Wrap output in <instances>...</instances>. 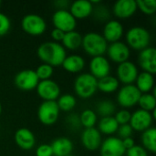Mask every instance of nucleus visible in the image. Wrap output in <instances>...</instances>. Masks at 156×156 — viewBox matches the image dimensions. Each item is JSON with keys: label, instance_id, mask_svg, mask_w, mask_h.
<instances>
[{"label": "nucleus", "instance_id": "obj_1", "mask_svg": "<svg viewBox=\"0 0 156 156\" xmlns=\"http://www.w3.org/2000/svg\"><path fill=\"white\" fill-rule=\"evenodd\" d=\"M37 57L43 63L51 67L61 66L63 60L67 57L65 48L55 41H46L41 43L37 50Z\"/></svg>", "mask_w": 156, "mask_h": 156}, {"label": "nucleus", "instance_id": "obj_2", "mask_svg": "<svg viewBox=\"0 0 156 156\" xmlns=\"http://www.w3.org/2000/svg\"><path fill=\"white\" fill-rule=\"evenodd\" d=\"M81 47L88 55L93 58L106 54L108 43L101 34L97 32H89L82 36Z\"/></svg>", "mask_w": 156, "mask_h": 156}, {"label": "nucleus", "instance_id": "obj_3", "mask_svg": "<svg viewBox=\"0 0 156 156\" xmlns=\"http://www.w3.org/2000/svg\"><path fill=\"white\" fill-rule=\"evenodd\" d=\"M126 42L129 48L141 51L149 47L151 42V35L149 31L143 27H131L126 35Z\"/></svg>", "mask_w": 156, "mask_h": 156}, {"label": "nucleus", "instance_id": "obj_4", "mask_svg": "<svg viewBox=\"0 0 156 156\" xmlns=\"http://www.w3.org/2000/svg\"><path fill=\"white\" fill-rule=\"evenodd\" d=\"M74 90L80 98H91L98 90V80L90 73H81L75 79Z\"/></svg>", "mask_w": 156, "mask_h": 156}, {"label": "nucleus", "instance_id": "obj_5", "mask_svg": "<svg viewBox=\"0 0 156 156\" xmlns=\"http://www.w3.org/2000/svg\"><path fill=\"white\" fill-rule=\"evenodd\" d=\"M23 31L31 36H40L47 29L45 19L37 14H27L21 20Z\"/></svg>", "mask_w": 156, "mask_h": 156}, {"label": "nucleus", "instance_id": "obj_6", "mask_svg": "<svg viewBox=\"0 0 156 156\" xmlns=\"http://www.w3.org/2000/svg\"><path fill=\"white\" fill-rule=\"evenodd\" d=\"M155 119V110L152 112L144 110H136L131 115L129 124L133 131L144 132L145 130L152 127L153 122Z\"/></svg>", "mask_w": 156, "mask_h": 156}, {"label": "nucleus", "instance_id": "obj_7", "mask_svg": "<svg viewBox=\"0 0 156 156\" xmlns=\"http://www.w3.org/2000/svg\"><path fill=\"white\" fill-rule=\"evenodd\" d=\"M54 28H58L64 33L74 31L77 27V20L68 9H58L52 16Z\"/></svg>", "mask_w": 156, "mask_h": 156}, {"label": "nucleus", "instance_id": "obj_8", "mask_svg": "<svg viewBox=\"0 0 156 156\" xmlns=\"http://www.w3.org/2000/svg\"><path fill=\"white\" fill-rule=\"evenodd\" d=\"M59 112L56 101H43L37 109V118L42 124L50 126L58 121Z\"/></svg>", "mask_w": 156, "mask_h": 156}, {"label": "nucleus", "instance_id": "obj_9", "mask_svg": "<svg viewBox=\"0 0 156 156\" xmlns=\"http://www.w3.org/2000/svg\"><path fill=\"white\" fill-rule=\"evenodd\" d=\"M142 93L134 84L124 85L117 94V102L123 108H132L138 104Z\"/></svg>", "mask_w": 156, "mask_h": 156}, {"label": "nucleus", "instance_id": "obj_10", "mask_svg": "<svg viewBox=\"0 0 156 156\" xmlns=\"http://www.w3.org/2000/svg\"><path fill=\"white\" fill-rule=\"evenodd\" d=\"M15 85L21 90L30 91L36 90L39 80L33 69H23L16 73L14 79Z\"/></svg>", "mask_w": 156, "mask_h": 156}, {"label": "nucleus", "instance_id": "obj_11", "mask_svg": "<svg viewBox=\"0 0 156 156\" xmlns=\"http://www.w3.org/2000/svg\"><path fill=\"white\" fill-rule=\"evenodd\" d=\"M36 90L37 95L44 101H56L60 96V87L52 80L39 81Z\"/></svg>", "mask_w": 156, "mask_h": 156}, {"label": "nucleus", "instance_id": "obj_12", "mask_svg": "<svg viewBox=\"0 0 156 156\" xmlns=\"http://www.w3.org/2000/svg\"><path fill=\"white\" fill-rule=\"evenodd\" d=\"M116 74H117L116 78L120 82L125 85H130L135 82L139 71L136 65L133 62L127 60L118 65Z\"/></svg>", "mask_w": 156, "mask_h": 156}, {"label": "nucleus", "instance_id": "obj_13", "mask_svg": "<svg viewBox=\"0 0 156 156\" xmlns=\"http://www.w3.org/2000/svg\"><path fill=\"white\" fill-rule=\"evenodd\" d=\"M99 149L101 156H123L126 153L122 140L114 136H110L101 142Z\"/></svg>", "mask_w": 156, "mask_h": 156}, {"label": "nucleus", "instance_id": "obj_14", "mask_svg": "<svg viewBox=\"0 0 156 156\" xmlns=\"http://www.w3.org/2000/svg\"><path fill=\"white\" fill-rule=\"evenodd\" d=\"M106 53L111 60L118 64L129 60L131 55L130 48L122 41H117L108 45Z\"/></svg>", "mask_w": 156, "mask_h": 156}, {"label": "nucleus", "instance_id": "obj_15", "mask_svg": "<svg viewBox=\"0 0 156 156\" xmlns=\"http://www.w3.org/2000/svg\"><path fill=\"white\" fill-rule=\"evenodd\" d=\"M138 62L144 72L152 75L156 73V49L154 47H148L140 51Z\"/></svg>", "mask_w": 156, "mask_h": 156}, {"label": "nucleus", "instance_id": "obj_16", "mask_svg": "<svg viewBox=\"0 0 156 156\" xmlns=\"http://www.w3.org/2000/svg\"><path fill=\"white\" fill-rule=\"evenodd\" d=\"M90 74L97 80L102 79L111 72V64L107 58L104 56L93 57L90 62Z\"/></svg>", "mask_w": 156, "mask_h": 156}, {"label": "nucleus", "instance_id": "obj_17", "mask_svg": "<svg viewBox=\"0 0 156 156\" xmlns=\"http://www.w3.org/2000/svg\"><path fill=\"white\" fill-rule=\"evenodd\" d=\"M123 26L120 21L109 20L108 22H106L101 35L107 41V43H114L120 41V39L123 36Z\"/></svg>", "mask_w": 156, "mask_h": 156}, {"label": "nucleus", "instance_id": "obj_18", "mask_svg": "<svg viewBox=\"0 0 156 156\" xmlns=\"http://www.w3.org/2000/svg\"><path fill=\"white\" fill-rule=\"evenodd\" d=\"M136 11L137 5L134 0H118L112 7L114 16L121 19H126L133 16Z\"/></svg>", "mask_w": 156, "mask_h": 156}, {"label": "nucleus", "instance_id": "obj_19", "mask_svg": "<svg viewBox=\"0 0 156 156\" xmlns=\"http://www.w3.org/2000/svg\"><path fill=\"white\" fill-rule=\"evenodd\" d=\"M101 142V134L95 127L84 129L81 133V143L89 151H95L99 149Z\"/></svg>", "mask_w": 156, "mask_h": 156}, {"label": "nucleus", "instance_id": "obj_20", "mask_svg": "<svg viewBox=\"0 0 156 156\" xmlns=\"http://www.w3.org/2000/svg\"><path fill=\"white\" fill-rule=\"evenodd\" d=\"M93 6L90 1L88 0H77L69 5V12L77 19H84L92 15Z\"/></svg>", "mask_w": 156, "mask_h": 156}, {"label": "nucleus", "instance_id": "obj_21", "mask_svg": "<svg viewBox=\"0 0 156 156\" xmlns=\"http://www.w3.org/2000/svg\"><path fill=\"white\" fill-rule=\"evenodd\" d=\"M16 145L23 150H31L36 144V138L34 133L27 128L18 129L14 136Z\"/></svg>", "mask_w": 156, "mask_h": 156}, {"label": "nucleus", "instance_id": "obj_22", "mask_svg": "<svg viewBox=\"0 0 156 156\" xmlns=\"http://www.w3.org/2000/svg\"><path fill=\"white\" fill-rule=\"evenodd\" d=\"M54 156L70 155L73 151V144L67 137H59L52 142L50 144Z\"/></svg>", "mask_w": 156, "mask_h": 156}, {"label": "nucleus", "instance_id": "obj_23", "mask_svg": "<svg viewBox=\"0 0 156 156\" xmlns=\"http://www.w3.org/2000/svg\"><path fill=\"white\" fill-rule=\"evenodd\" d=\"M61 66L69 73H79L85 67V60L80 55L72 54L69 55L63 60Z\"/></svg>", "mask_w": 156, "mask_h": 156}, {"label": "nucleus", "instance_id": "obj_24", "mask_svg": "<svg viewBox=\"0 0 156 156\" xmlns=\"http://www.w3.org/2000/svg\"><path fill=\"white\" fill-rule=\"evenodd\" d=\"M134 85L142 94L149 93L154 89V77L148 72L143 71L138 74Z\"/></svg>", "mask_w": 156, "mask_h": 156}, {"label": "nucleus", "instance_id": "obj_25", "mask_svg": "<svg viewBox=\"0 0 156 156\" xmlns=\"http://www.w3.org/2000/svg\"><path fill=\"white\" fill-rule=\"evenodd\" d=\"M141 141L143 144V147L152 154L156 152V129L154 127H151L144 132H143L141 136Z\"/></svg>", "mask_w": 156, "mask_h": 156}, {"label": "nucleus", "instance_id": "obj_26", "mask_svg": "<svg viewBox=\"0 0 156 156\" xmlns=\"http://www.w3.org/2000/svg\"><path fill=\"white\" fill-rule=\"evenodd\" d=\"M82 44V36L76 30L65 33V36L62 39V46L69 50L78 49L81 47Z\"/></svg>", "mask_w": 156, "mask_h": 156}, {"label": "nucleus", "instance_id": "obj_27", "mask_svg": "<svg viewBox=\"0 0 156 156\" xmlns=\"http://www.w3.org/2000/svg\"><path fill=\"white\" fill-rule=\"evenodd\" d=\"M120 81L116 77L108 75L98 80V90L104 93H112L119 89Z\"/></svg>", "mask_w": 156, "mask_h": 156}, {"label": "nucleus", "instance_id": "obj_28", "mask_svg": "<svg viewBox=\"0 0 156 156\" xmlns=\"http://www.w3.org/2000/svg\"><path fill=\"white\" fill-rule=\"evenodd\" d=\"M119 128V124L115 121L113 116L103 117L100 120L98 124V131L105 135H112L114 134Z\"/></svg>", "mask_w": 156, "mask_h": 156}, {"label": "nucleus", "instance_id": "obj_29", "mask_svg": "<svg viewBox=\"0 0 156 156\" xmlns=\"http://www.w3.org/2000/svg\"><path fill=\"white\" fill-rule=\"evenodd\" d=\"M56 102L58 104L59 111L65 112L72 111L75 108V106L77 105L76 98L73 95L69 94V93H66V94L59 96Z\"/></svg>", "mask_w": 156, "mask_h": 156}, {"label": "nucleus", "instance_id": "obj_30", "mask_svg": "<svg viewBox=\"0 0 156 156\" xmlns=\"http://www.w3.org/2000/svg\"><path fill=\"white\" fill-rule=\"evenodd\" d=\"M138 105L141 107V110L152 112L156 108V97L154 91L153 93H143L139 99Z\"/></svg>", "mask_w": 156, "mask_h": 156}, {"label": "nucleus", "instance_id": "obj_31", "mask_svg": "<svg viewBox=\"0 0 156 156\" xmlns=\"http://www.w3.org/2000/svg\"><path fill=\"white\" fill-rule=\"evenodd\" d=\"M80 120L81 126H83L85 129L94 128L98 121V116L94 111L87 109L81 112V114L80 115Z\"/></svg>", "mask_w": 156, "mask_h": 156}, {"label": "nucleus", "instance_id": "obj_32", "mask_svg": "<svg viewBox=\"0 0 156 156\" xmlns=\"http://www.w3.org/2000/svg\"><path fill=\"white\" fill-rule=\"evenodd\" d=\"M115 112H116V106L112 101L104 100L101 101L97 105V113L102 118L113 116Z\"/></svg>", "mask_w": 156, "mask_h": 156}, {"label": "nucleus", "instance_id": "obj_33", "mask_svg": "<svg viewBox=\"0 0 156 156\" xmlns=\"http://www.w3.org/2000/svg\"><path fill=\"white\" fill-rule=\"evenodd\" d=\"M137 9L145 15L151 16L156 12L155 0H137L136 1Z\"/></svg>", "mask_w": 156, "mask_h": 156}, {"label": "nucleus", "instance_id": "obj_34", "mask_svg": "<svg viewBox=\"0 0 156 156\" xmlns=\"http://www.w3.org/2000/svg\"><path fill=\"white\" fill-rule=\"evenodd\" d=\"M39 81L41 80H50L51 76L53 75L54 73V68L48 65V64H45V63H42L41 65H39L37 69L35 70Z\"/></svg>", "mask_w": 156, "mask_h": 156}, {"label": "nucleus", "instance_id": "obj_35", "mask_svg": "<svg viewBox=\"0 0 156 156\" xmlns=\"http://www.w3.org/2000/svg\"><path fill=\"white\" fill-rule=\"evenodd\" d=\"M131 115H132V113L129 111L121 110V111L117 112L115 113V116H113V117L119 125H123V124H127L130 122Z\"/></svg>", "mask_w": 156, "mask_h": 156}, {"label": "nucleus", "instance_id": "obj_36", "mask_svg": "<svg viewBox=\"0 0 156 156\" xmlns=\"http://www.w3.org/2000/svg\"><path fill=\"white\" fill-rule=\"evenodd\" d=\"M11 22L9 17L4 13L0 12V37L5 36L10 30Z\"/></svg>", "mask_w": 156, "mask_h": 156}, {"label": "nucleus", "instance_id": "obj_37", "mask_svg": "<svg viewBox=\"0 0 156 156\" xmlns=\"http://www.w3.org/2000/svg\"><path fill=\"white\" fill-rule=\"evenodd\" d=\"M116 133L118 134V138L121 140H123V139L132 137L133 130L131 127V125L129 123H127V124H123V125H119V128Z\"/></svg>", "mask_w": 156, "mask_h": 156}, {"label": "nucleus", "instance_id": "obj_38", "mask_svg": "<svg viewBox=\"0 0 156 156\" xmlns=\"http://www.w3.org/2000/svg\"><path fill=\"white\" fill-rule=\"evenodd\" d=\"M92 14L99 20H106L109 17V16H110V13H109L108 9L105 6H103V5L93 6Z\"/></svg>", "mask_w": 156, "mask_h": 156}, {"label": "nucleus", "instance_id": "obj_39", "mask_svg": "<svg viewBox=\"0 0 156 156\" xmlns=\"http://www.w3.org/2000/svg\"><path fill=\"white\" fill-rule=\"evenodd\" d=\"M127 156H148V152L142 145H134L131 149L126 151Z\"/></svg>", "mask_w": 156, "mask_h": 156}, {"label": "nucleus", "instance_id": "obj_40", "mask_svg": "<svg viewBox=\"0 0 156 156\" xmlns=\"http://www.w3.org/2000/svg\"><path fill=\"white\" fill-rule=\"evenodd\" d=\"M36 156H53L50 144H40L36 150Z\"/></svg>", "mask_w": 156, "mask_h": 156}, {"label": "nucleus", "instance_id": "obj_41", "mask_svg": "<svg viewBox=\"0 0 156 156\" xmlns=\"http://www.w3.org/2000/svg\"><path fill=\"white\" fill-rule=\"evenodd\" d=\"M67 123L71 129H79L81 124H80V115L78 114H70L67 118Z\"/></svg>", "mask_w": 156, "mask_h": 156}, {"label": "nucleus", "instance_id": "obj_42", "mask_svg": "<svg viewBox=\"0 0 156 156\" xmlns=\"http://www.w3.org/2000/svg\"><path fill=\"white\" fill-rule=\"evenodd\" d=\"M50 36L52 37V41H55V42H58L59 43V41H62L64 36H65V33L58 28H54L52 29L51 33H50Z\"/></svg>", "mask_w": 156, "mask_h": 156}, {"label": "nucleus", "instance_id": "obj_43", "mask_svg": "<svg viewBox=\"0 0 156 156\" xmlns=\"http://www.w3.org/2000/svg\"><path fill=\"white\" fill-rule=\"evenodd\" d=\"M122 142L123 147L125 148L126 151L131 149L132 147H133L135 145V143H134V140L133 139V137H129V138L123 139V140H122Z\"/></svg>", "mask_w": 156, "mask_h": 156}, {"label": "nucleus", "instance_id": "obj_44", "mask_svg": "<svg viewBox=\"0 0 156 156\" xmlns=\"http://www.w3.org/2000/svg\"><path fill=\"white\" fill-rule=\"evenodd\" d=\"M55 5L58 6V9H67V6L69 5V2L67 0H58L55 2Z\"/></svg>", "mask_w": 156, "mask_h": 156}, {"label": "nucleus", "instance_id": "obj_45", "mask_svg": "<svg viewBox=\"0 0 156 156\" xmlns=\"http://www.w3.org/2000/svg\"><path fill=\"white\" fill-rule=\"evenodd\" d=\"M1 112H2V104L0 102V114H1Z\"/></svg>", "mask_w": 156, "mask_h": 156}, {"label": "nucleus", "instance_id": "obj_46", "mask_svg": "<svg viewBox=\"0 0 156 156\" xmlns=\"http://www.w3.org/2000/svg\"><path fill=\"white\" fill-rule=\"evenodd\" d=\"M68 156H74V155H71V154H70V155H68Z\"/></svg>", "mask_w": 156, "mask_h": 156}, {"label": "nucleus", "instance_id": "obj_47", "mask_svg": "<svg viewBox=\"0 0 156 156\" xmlns=\"http://www.w3.org/2000/svg\"><path fill=\"white\" fill-rule=\"evenodd\" d=\"M0 5H1V1H0Z\"/></svg>", "mask_w": 156, "mask_h": 156}]
</instances>
